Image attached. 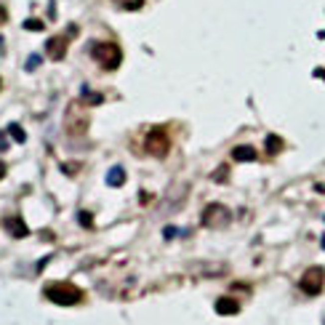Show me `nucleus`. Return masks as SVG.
Masks as SVG:
<instances>
[{
    "instance_id": "obj_8",
    "label": "nucleus",
    "mask_w": 325,
    "mask_h": 325,
    "mask_svg": "<svg viewBox=\"0 0 325 325\" xmlns=\"http://www.w3.org/2000/svg\"><path fill=\"white\" fill-rule=\"evenodd\" d=\"M240 309V304L235 299H219V304H216V312L219 315H235Z\"/></svg>"
},
{
    "instance_id": "obj_9",
    "label": "nucleus",
    "mask_w": 325,
    "mask_h": 325,
    "mask_svg": "<svg viewBox=\"0 0 325 325\" xmlns=\"http://www.w3.org/2000/svg\"><path fill=\"white\" fill-rule=\"evenodd\" d=\"M107 181H110L112 187H123V184H126V171H123V168H112L110 176H107Z\"/></svg>"
},
{
    "instance_id": "obj_14",
    "label": "nucleus",
    "mask_w": 325,
    "mask_h": 325,
    "mask_svg": "<svg viewBox=\"0 0 325 325\" xmlns=\"http://www.w3.org/2000/svg\"><path fill=\"white\" fill-rule=\"evenodd\" d=\"M24 29H32V32H37V29H43V24L37 19H27L24 21Z\"/></svg>"
},
{
    "instance_id": "obj_4",
    "label": "nucleus",
    "mask_w": 325,
    "mask_h": 325,
    "mask_svg": "<svg viewBox=\"0 0 325 325\" xmlns=\"http://www.w3.org/2000/svg\"><path fill=\"white\" fill-rule=\"evenodd\" d=\"M323 283H325V272L320 267H312L304 277H301V291H304L307 296H317L323 288Z\"/></svg>"
},
{
    "instance_id": "obj_3",
    "label": "nucleus",
    "mask_w": 325,
    "mask_h": 325,
    "mask_svg": "<svg viewBox=\"0 0 325 325\" xmlns=\"http://www.w3.org/2000/svg\"><path fill=\"white\" fill-rule=\"evenodd\" d=\"M45 296L51 301H56V304H77L80 301V291L75 285H48Z\"/></svg>"
},
{
    "instance_id": "obj_2",
    "label": "nucleus",
    "mask_w": 325,
    "mask_h": 325,
    "mask_svg": "<svg viewBox=\"0 0 325 325\" xmlns=\"http://www.w3.org/2000/svg\"><path fill=\"white\" fill-rule=\"evenodd\" d=\"M144 147H147V152H150V155H155V158H165L168 150H171V139H168L165 128H152L150 136H147V142H144Z\"/></svg>"
},
{
    "instance_id": "obj_13",
    "label": "nucleus",
    "mask_w": 325,
    "mask_h": 325,
    "mask_svg": "<svg viewBox=\"0 0 325 325\" xmlns=\"http://www.w3.org/2000/svg\"><path fill=\"white\" fill-rule=\"evenodd\" d=\"M83 99H88V102H94V104H102V96H99V94H91L88 88H83Z\"/></svg>"
},
{
    "instance_id": "obj_6",
    "label": "nucleus",
    "mask_w": 325,
    "mask_h": 325,
    "mask_svg": "<svg viewBox=\"0 0 325 325\" xmlns=\"http://www.w3.org/2000/svg\"><path fill=\"white\" fill-rule=\"evenodd\" d=\"M45 51H48V59L61 61L67 53V37H51V40L45 43Z\"/></svg>"
},
{
    "instance_id": "obj_20",
    "label": "nucleus",
    "mask_w": 325,
    "mask_h": 325,
    "mask_svg": "<svg viewBox=\"0 0 325 325\" xmlns=\"http://www.w3.org/2000/svg\"><path fill=\"white\" fill-rule=\"evenodd\" d=\"M0 53H3V37H0Z\"/></svg>"
},
{
    "instance_id": "obj_5",
    "label": "nucleus",
    "mask_w": 325,
    "mask_h": 325,
    "mask_svg": "<svg viewBox=\"0 0 325 325\" xmlns=\"http://www.w3.org/2000/svg\"><path fill=\"white\" fill-rule=\"evenodd\" d=\"M229 221V213L224 205H208L205 213H203V224L205 227H224Z\"/></svg>"
},
{
    "instance_id": "obj_17",
    "label": "nucleus",
    "mask_w": 325,
    "mask_h": 325,
    "mask_svg": "<svg viewBox=\"0 0 325 325\" xmlns=\"http://www.w3.org/2000/svg\"><path fill=\"white\" fill-rule=\"evenodd\" d=\"M176 232H179V229H173V227H165V232H162V235H165L168 240H171V237L176 235Z\"/></svg>"
},
{
    "instance_id": "obj_7",
    "label": "nucleus",
    "mask_w": 325,
    "mask_h": 325,
    "mask_svg": "<svg viewBox=\"0 0 325 325\" xmlns=\"http://www.w3.org/2000/svg\"><path fill=\"white\" fill-rule=\"evenodd\" d=\"M232 158L240 160V162H251V160H256L259 155L253 147H235V150H232Z\"/></svg>"
},
{
    "instance_id": "obj_19",
    "label": "nucleus",
    "mask_w": 325,
    "mask_h": 325,
    "mask_svg": "<svg viewBox=\"0 0 325 325\" xmlns=\"http://www.w3.org/2000/svg\"><path fill=\"white\" fill-rule=\"evenodd\" d=\"M3 173H5V165H3V162H0V179H3Z\"/></svg>"
},
{
    "instance_id": "obj_16",
    "label": "nucleus",
    "mask_w": 325,
    "mask_h": 325,
    "mask_svg": "<svg viewBox=\"0 0 325 325\" xmlns=\"http://www.w3.org/2000/svg\"><path fill=\"white\" fill-rule=\"evenodd\" d=\"M5 150H8V139H5V134L0 131V152H5Z\"/></svg>"
},
{
    "instance_id": "obj_21",
    "label": "nucleus",
    "mask_w": 325,
    "mask_h": 325,
    "mask_svg": "<svg viewBox=\"0 0 325 325\" xmlns=\"http://www.w3.org/2000/svg\"><path fill=\"white\" fill-rule=\"evenodd\" d=\"M323 248H325V237H323Z\"/></svg>"
},
{
    "instance_id": "obj_18",
    "label": "nucleus",
    "mask_w": 325,
    "mask_h": 325,
    "mask_svg": "<svg viewBox=\"0 0 325 325\" xmlns=\"http://www.w3.org/2000/svg\"><path fill=\"white\" fill-rule=\"evenodd\" d=\"M5 16H8V13H5V8H0V24L5 21Z\"/></svg>"
},
{
    "instance_id": "obj_11",
    "label": "nucleus",
    "mask_w": 325,
    "mask_h": 325,
    "mask_svg": "<svg viewBox=\"0 0 325 325\" xmlns=\"http://www.w3.org/2000/svg\"><path fill=\"white\" fill-rule=\"evenodd\" d=\"M8 134H11L13 139H16L19 144H21V142H27V134H24V131H21V128L16 126V123H11V126H8Z\"/></svg>"
},
{
    "instance_id": "obj_10",
    "label": "nucleus",
    "mask_w": 325,
    "mask_h": 325,
    "mask_svg": "<svg viewBox=\"0 0 325 325\" xmlns=\"http://www.w3.org/2000/svg\"><path fill=\"white\" fill-rule=\"evenodd\" d=\"M283 150V139L280 136H267V152L269 155H277Z\"/></svg>"
},
{
    "instance_id": "obj_1",
    "label": "nucleus",
    "mask_w": 325,
    "mask_h": 325,
    "mask_svg": "<svg viewBox=\"0 0 325 325\" xmlns=\"http://www.w3.org/2000/svg\"><path fill=\"white\" fill-rule=\"evenodd\" d=\"M91 56L99 61V67H102V69H118L120 61H123V53H120V48L115 43H94Z\"/></svg>"
},
{
    "instance_id": "obj_12",
    "label": "nucleus",
    "mask_w": 325,
    "mask_h": 325,
    "mask_svg": "<svg viewBox=\"0 0 325 325\" xmlns=\"http://www.w3.org/2000/svg\"><path fill=\"white\" fill-rule=\"evenodd\" d=\"M5 224H8V227L13 229V235H16V237H21V235H27V227H24V224H21L19 219H11V221H5Z\"/></svg>"
},
{
    "instance_id": "obj_15",
    "label": "nucleus",
    "mask_w": 325,
    "mask_h": 325,
    "mask_svg": "<svg viewBox=\"0 0 325 325\" xmlns=\"http://www.w3.org/2000/svg\"><path fill=\"white\" fill-rule=\"evenodd\" d=\"M37 64H40V56H29V61H27V69L32 72V69H37Z\"/></svg>"
}]
</instances>
